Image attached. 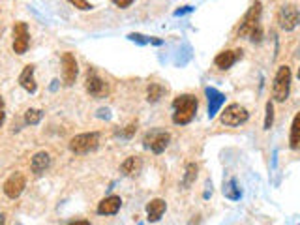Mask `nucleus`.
<instances>
[{
    "label": "nucleus",
    "instance_id": "f257e3e1",
    "mask_svg": "<svg viewBox=\"0 0 300 225\" xmlns=\"http://www.w3.org/2000/svg\"><path fill=\"white\" fill-rule=\"evenodd\" d=\"M261 14H263V4L261 2H253L250 10L246 12L242 21L238 25L236 34L238 38H250L251 42H261L263 40V28H261Z\"/></svg>",
    "mask_w": 300,
    "mask_h": 225
},
{
    "label": "nucleus",
    "instance_id": "f03ea898",
    "mask_svg": "<svg viewBox=\"0 0 300 225\" xmlns=\"http://www.w3.org/2000/svg\"><path fill=\"white\" fill-rule=\"evenodd\" d=\"M199 101L193 94H182L173 101V122L177 126H186L193 120L195 113H197Z\"/></svg>",
    "mask_w": 300,
    "mask_h": 225
},
{
    "label": "nucleus",
    "instance_id": "7ed1b4c3",
    "mask_svg": "<svg viewBox=\"0 0 300 225\" xmlns=\"http://www.w3.org/2000/svg\"><path fill=\"white\" fill-rule=\"evenodd\" d=\"M289 90H291V68L279 66L272 83V98L281 103L289 98Z\"/></svg>",
    "mask_w": 300,
    "mask_h": 225
},
{
    "label": "nucleus",
    "instance_id": "20e7f679",
    "mask_svg": "<svg viewBox=\"0 0 300 225\" xmlns=\"http://www.w3.org/2000/svg\"><path fill=\"white\" fill-rule=\"evenodd\" d=\"M100 143V134L90 132V134H79L70 141V150L73 154H88L98 148Z\"/></svg>",
    "mask_w": 300,
    "mask_h": 225
},
{
    "label": "nucleus",
    "instance_id": "39448f33",
    "mask_svg": "<svg viewBox=\"0 0 300 225\" xmlns=\"http://www.w3.org/2000/svg\"><path fill=\"white\" fill-rule=\"evenodd\" d=\"M248 119H250V113H248L246 107H242L240 103H229L225 107V111L222 113V119L220 120H222V124H225V126L236 128L240 126V124H244Z\"/></svg>",
    "mask_w": 300,
    "mask_h": 225
},
{
    "label": "nucleus",
    "instance_id": "423d86ee",
    "mask_svg": "<svg viewBox=\"0 0 300 225\" xmlns=\"http://www.w3.org/2000/svg\"><path fill=\"white\" fill-rule=\"evenodd\" d=\"M85 88L86 92L96 99L105 98L109 94V84L105 79H101L96 70H88L86 71V79H85Z\"/></svg>",
    "mask_w": 300,
    "mask_h": 225
},
{
    "label": "nucleus",
    "instance_id": "0eeeda50",
    "mask_svg": "<svg viewBox=\"0 0 300 225\" xmlns=\"http://www.w3.org/2000/svg\"><path fill=\"white\" fill-rule=\"evenodd\" d=\"M278 23L283 30H294L300 23V12L294 4H285L279 8L278 12Z\"/></svg>",
    "mask_w": 300,
    "mask_h": 225
},
{
    "label": "nucleus",
    "instance_id": "6e6552de",
    "mask_svg": "<svg viewBox=\"0 0 300 225\" xmlns=\"http://www.w3.org/2000/svg\"><path fill=\"white\" fill-rule=\"evenodd\" d=\"M30 43V34H29V27L27 23H15L14 25V51L17 55H25L27 49H29Z\"/></svg>",
    "mask_w": 300,
    "mask_h": 225
},
{
    "label": "nucleus",
    "instance_id": "1a4fd4ad",
    "mask_svg": "<svg viewBox=\"0 0 300 225\" xmlns=\"http://www.w3.org/2000/svg\"><path fill=\"white\" fill-rule=\"evenodd\" d=\"M169 141H171V135L167 134V132H162V130H156V132H152L144 137V147L150 148L154 154H162L167 145H169Z\"/></svg>",
    "mask_w": 300,
    "mask_h": 225
},
{
    "label": "nucleus",
    "instance_id": "9d476101",
    "mask_svg": "<svg viewBox=\"0 0 300 225\" xmlns=\"http://www.w3.org/2000/svg\"><path fill=\"white\" fill-rule=\"evenodd\" d=\"M77 60L72 53H64L62 55V81H64L66 86H72L77 79Z\"/></svg>",
    "mask_w": 300,
    "mask_h": 225
},
{
    "label": "nucleus",
    "instance_id": "9b49d317",
    "mask_svg": "<svg viewBox=\"0 0 300 225\" xmlns=\"http://www.w3.org/2000/svg\"><path fill=\"white\" fill-rule=\"evenodd\" d=\"M25 186H27L25 175H23V173H14V175L4 182V193H6L10 199H17V197L23 193Z\"/></svg>",
    "mask_w": 300,
    "mask_h": 225
},
{
    "label": "nucleus",
    "instance_id": "f8f14e48",
    "mask_svg": "<svg viewBox=\"0 0 300 225\" xmlns=\"http://www.w3.org/2000/svg\"><path fill=\"white\" fill-rule=\"evenodd\" d=\"M205 94H207L208 99V119H214L218 111L222 109L223 101H225V96H223L220 90H216L214 86H207L205 88Z\"/></svg>",
    "mask_w": 300,
    "mask_h": 225
},
{
    "label": "nucleus",
    "instance_id": "ddd939ff",
    "mask_svg": "<svg viewBox=\"0 0 300 225\" xmlns=\"http://www.w3.org/2000/svg\"><path fill=\"white\" fill-rule=\"evenodd\" d=\"M240 56H242V49L222 51V53H218L216 58H214L216 68H220V70H229V68H231V66H233Z\"/></svg>",
    "mask_w": 300,
    "mask_h": 225
},
{
    "label": "nucleus",
    "instance_id": "4468645a",
    "mask_svg": "<svg viewBox=\"0 0 300 225\" xmlns=\"http://www.w3.org/2000/svg\"><path fill=\"white\" fill-rule=\"evenodd\" d=\"M122 206V199L118 195H109L105 197V199H101L100 204H98V214L100 216H113V214H116V212L120 210Z\"/></svg>",
    "mask_w": 300,
    "mask_h": 225
},
{
    "label": "nucleus",
    "instance_id": "2eb2a0df",
    "mask_svg": "<svg viewBox=\"0 0 300 225\" xmlns=\"http://www.w3.org/2000/svg\"><path fill=\"white\" fill-rule=\"evenodd\" d=\"M51 167V156L47 152H36L34 158H32V162H30V169H32V173L34 175H43L47 169Z\"/></svg>",
    "mask_w": 300,
    "mask_h": 225
},
{
    "label": "nucleus",
    "instance_id": "dca6fc26",
    "mask_svg": "<svg viewBox=\"0 0 300 225\" xmlns=\"http://www.w3.org/2000/svg\"><path fill=\"white\" fill-rule=\"evenodd\" d=\"M165 208H167V204H165L164 199H152V201L146 204V218H148V221L156 223L158 219L164 216Z\"/></svg>",
    "mask_w": 300,
    "mask_h": 225
},
{
    "label": "nucleus",
    "instance_id": "f3484780",
    "mask_svg": "<svg viewBox=\"0 0 300 225\" xmlns=\"http://www.w3.org/2000/svg\"><path fill=\"white\" fill-rule=\"evenodd\" d=\"M19 83H21V86L29 94H34L38 90L36 79H34V66H25V70L19 75Z\"/></svg>",
    "mask_w": 300,
    "mask_h": 225
},
{
    "label": "nucleus",
    "instance_id": "a211bd4d",
    "mask_svg": "<svg viewBox=\"0 0 300 225\" xmlns=\"http://www.w3.org/2000/svg\"><path fill=\"white\" fill-rule=\"evenodd\" d=\"M141 167H143L141 158H139V156H129V158H126V160L122 162L120 171L126 176H135V175L141 173Z\"/></svg>",
    "mask_w": 300,
    "mask_h": 225
},
{
    "label": "nucleus",
    "instance_id": "6ab92c4d",
    "mask_svg": "<svg viewBox=\"0 0 300 225\" xmlns=\"http://www.w3.org/2000/svg\"><path fill=\"white\" fill-rule=\"evenodd\" d=\"M289 147L293 148V150H298V148H300V111L296 113V117L293 119V124H291Z\"/></svg>",
    "mask_w": 300,
    "mask_h": 225
},
{
    "label": "nucleus",
    "instance_id": "aec40b11",
    "mask_svg": "<svg viewBox=\"0 0 300 225\" xmlns=\"http://www.w3.org/2000/svg\"><path fill=\"white\" fill-rule=\"evenodd\" d=\"M223 195L231 199V201H238L242 197V191L236 184V178H229L227 182H223Z\"/></svg>",
    "mask_w": 300,
    "mask_h": 225
},
{
    "label": "nucleus",
    "instance_id": "412c9836",
    "mask_svg": "<svg viewBox=\"0 0 300 225\" xmlns=\"http://www.w3.org/2000/svg\"><path fill=\"white\" fill-rule=\"evenodd\" d=\"M164 94H165V88H164V84H160V83H150L148 88H146V99H148L150 103L160 101V99L164 98Z\"/></svg>",
    "mask_w": 300,
    "mask_h": 225
},
{
    "label": "nucleus",
    "instance_id": "4be33fe9",
    "mask_svg": "<svg viewBox=\"0 0 300 225\" xmlns=\"http://www.w3.org/2000/svg\"><path fill=\"white\" fill-rule=\"evenodd\" d=\"M42 117H43V113L40 111V109H29V111L25 113V122L30 124V126H36V124H40Z\"/></svg>",
    "mask_w": 300,
    "mask_h": 225
},
{
    "label": "nucleus",
    "instance_id": "5701e85b",
    "mask_svg": "<svg viewBox=\"0 0 300 225\" xmlns=\"http://www.w3.org/2000/svg\"><path fill=\"white\" fill-rule=\"evenodd\" d=\"M195 178H197V165H195V163H188L186 176H184V186H186V188H190Z\"/></svg>",
    "mask_w": 300,
    "mask_h": 225
},
{
    "label": "nucleus",
    "instance_id": "b1692460",
    "mask_svg": "<svg viewBox=\"0 0 300 225\" xmlns=\"http://www.w3.org/2000/svg\"><path fill=\"white\" fill-rule=\"evenodd\" d=\"M274 124V105L272 101H266V115H264V130H270Z\"/></svg>",
    "mask_w": 300,
    "mask_h": 225
},
{
    "label": "nucleus",
    "instance_id": "393cba45",
    "mask_svg": "<svg viewBox=\"0 0 300 225\" xmlns=\"http://www.w3.org/2000/svg\"><path fill=\"white\" fill-rule=\"evenodd\" d=\"M72 6H75L77 10H81V12H88V10H92V4L88 2V0H68Z\"/></svg>",
    "mask_w": 300,
    "mask_h": 225
},
{
    "label": "nucleus",
    "instance_id": "a878e982",
    "mask_svg": "<svg viewBox=\"0 0 300 225\" xmlns=\"http://www.w3.org/2000/svg\"><path fill=\"white\" fill-rule=\"evenodd\" d=\"M131 42H137L139 45H146V43H150V38H146V36L143 34H137V32H133V34L128 36Z\"/></svg>",
    "mask_w": 300,
    "mask_h": 225
},
{
    "label": "nucleus",
    "instance_id": "bb28decb",
    "mask_svg": "<svg viewBox=\"0 0 300 225\" xmlns=\"http://www.w3.org/2000/svg\"><path fill=\"white\" fill-rule=\"evenodd\" d=\"M135 0H113V4L116 8H128V6H131Z\"/></svg>",
    "mask_w": 300,
    "mask_h": 225
},
{
    "label": "nucleus",
    "instance_id": "cd10ccee",
    "mask_svg": "<svg viewBox=\"0 0 300 225\" xmlns=\"http://www.w3.org/2000/svg\"><path fill=\"white\" fill-rule=\"evenodd\" d=\"M135 130H137V124H133V122H131V124H129V126H126V130H124V137H131V135L135 134Z\"/></svg>",
    "mask_w": 300,
    "mask_h": 225
},
{
    "label": "nucleus",
    "instance_id": "c85d7f7f",
    "mask_svg": "<svg viewBox=\"0 0 300 225\" xmlns=\"http://www.w3.org/2000/svg\"><path fill=\"white\" fill-rule=\"evenodd\" d=\"M190 12H193V8L192 6H184V8H180V10H177V12H175V15H184V14H190Z\"/></svg>",
    "mask_w": 300,
    "mask_h": 225
},
{
    "label": "nucleus",
    "instance_id": "c756f323",
    "mask_svg": "<svg viewBox=\"0 0 300 225\" xmlns=\"http://www.w3.org/2000/svg\"><path fill=\"white\" fill-rule=\"evenodd\" d=\"M2 122H4V99L0 98V126H2Z\"/></svg>",
    "mask_w": 300,
    "mask_h": 225
},
{
    "label": "nucleus",
    "instance_id": "7c9ffc66",
    "mask_svg": "<svg viewBox=\"0 0 300 225\" xmlns=\"http://www.w3.org/2000/svg\"><path fill=\"white\" fill-rule=\"evenodd\" d=\"M68 225H90V221H86V219H79V221H72V223Z\"/></svg>",
    "mask_w": 300,
    "mask_h": 225
},
{
    "label": "nucleus",
    "instance_id": "2f4dec72",
    "mask_svg": "<svg viewBox=\"0 0 300 225\" xmlns=\"http://www.w3.org/2000/svg\"><path fill=\"white\" fill-rule=\"evenodd\" d=\"M6 223V216L4 214H0V225H4Z\"/></svg>",
    "mask_w": 300,
    "mask_h": 225
},
{
    "label": "nucleus",
    "instance_id": "473e14b6",
    "mask_svg": "<svg viewBox=\"0 0 300 225\" xmlns=\"http://www.w3.org/2000/svg\"><path fill=\"white\" fill-rule=\"evenodd\" d=\"M298 79H300V68H298Z\"/></svg>",
    "mask_w": 300,
    "mask_h": 225
}]
</instances>
